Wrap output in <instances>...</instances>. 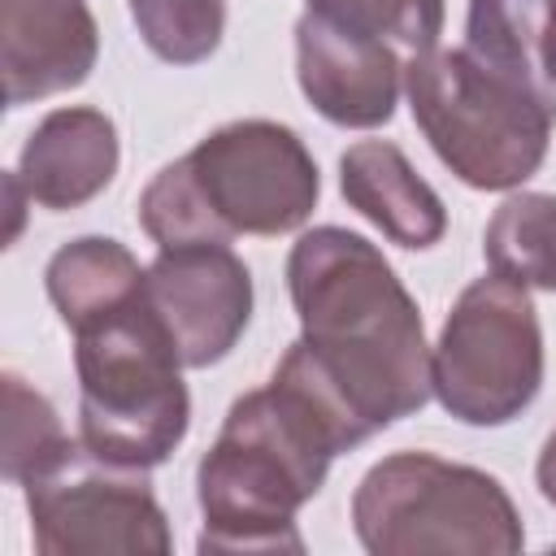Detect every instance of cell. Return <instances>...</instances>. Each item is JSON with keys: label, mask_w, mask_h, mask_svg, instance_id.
Wrapping results in <instances>:
<instances>
[{"label": "cell", "mask_w": 556, "mask_h": 556, "mask_svg": "<svg viewBox=\"0 0 556 556\" xmlns=\"http://www.w3.org/2000/svg\"><path fill=\"white\" fill-rule=\"evenodd\" d=\"M287 291L300 317L295 348L361 439L434 395L421 308L365 235L304 230L287 256Z\"/></svg>", "instance_id": "obj_1"}, {"label": "cell", "mask_w": 556, "mask_h": 556, "mask_svg": "<svg viewBox=\"0 0 556 556\" xmlns=\"http://www.w3.org/2000/svg\"><path fill=\"white\" fill-rule=\"evenodd\" d=\"M361 434L291 343L269 382L239 395L195 469L200 552H304L300 508Z\"/></svg>", "instance_id": "obj_2"}, {"label": "cell", "mask_w": 556, "mask_h": 556, "mask_svg": "<svg viewBox=\"0 0 556 556\" xmlns=\"http://www.w3.org/2000/svg\"><path fill=\"white\" fill-rule=\"evenodd\" d=\"M317 195L321 178L304 139L282 122L243 117L152 174L139 195V226L156 248L287 235L308 222Z\"/></svg>", "instance_id": "obj_3"}, {"label": "cell", "mask_w": 556, "mask_h": 556, "mask_svg": "<svg viewBox=\"0 0 556 556\" xmlns=\"http://www.w3.org/2000/svg\"><path fill=\"white\" fill-rule=\"evenodd\" d=\"M78 369V439L130 469L174 456L191 421L182 356L161 326L148 291L117 313L74 330Z\"/></svg>", "instance_id": "obj_4"}, {"label": "cell", "mask_w": 556, "mask_h": 556, "mask_svg": "<svg viewBox=\"0 0 556 556\" xmlns=\"http://www.w3.org/2000/svg\"><path fill=\"white\" fill-rule=\"evenodd\" d=\"M404 96L434 156L478 191H513L539 174L556 104L486 70L469 48H426L404 65Z\"/></svg>", "instance_id": "obj_5"}, {"label": "cell", "mask_w": 556, "mask_h": 556, "mask_svg": "<svg viewBox=\"0 0 556 556\" xmlns=\"http://www.w3.org/2000/svg\"><path fill=\"white\" fill-rule=\"evenodd\" d=\"M352 530L374 556H513L526 543L500 478L434 452H395L369 465L352 495Z\"/></svg>", "instance_id": "obj_6"}, {"label": "cell", "mask_w": 556, "mask_h": 556, "mask_svg": "<svg viewBox=\"0 0 556 556\" xmlns=\"http://www.w3.org/2000/svg\"><path fill=\"white\" fill-rule=\"evenodd\" d=\"M434 400L465 426H508L543 387V326L530 287L482 274L473 278L430 348Z\"/></svg>", "instance_id": "obj_7"}, {"label": "cell", "mask_w": 556, "mask_h": 556, "mask_svg": "<svg viewBox=\"0 0 556 556\" xmlns=\"http://www.w3.org/2000/svg\"><path fill=\"white\" fill-rule=\"evenodd\" d=\"M148 469L113 465L74 439L43 473L22 482L30 539L43 556H104L139 552L169 556L174 534L156 504Z\"/></svg>", "instance_id": "obj_8"}, {"label": "cell", "mask_w": 556, "mask_h": 556, "mask_svg": "<svg viewBox=\"0 0 556 556\" xmlns=\"http://www.w3.org/2000/svg\"><path fill=\"white\" fill-rule=\"evenodd\" d=\"M143 291L187 369L226 361L252 321V274L230 243L161 248Z\"/></svg>", "instance_id": "obj_9"}, {"label": "cell", "mask_w": 556, "mask_h": 556, "mask_svg": "<svg viewBox=\"0 0 556 556\" xmlns=\"http://www.w3.org/2000/svg\"><path fill=\"white\" fill-rule=\"evenodd\" d=\"M295 78L326 122L374 130L395 117L404 65L387 39L361 35L308 9L295 22Z\"/></svg>", "instance_id": "obj_10"}, {"label": "cell", "mask_w": 556, "mask_h": 556, "mask_svg": "<svg viewBox=\"0 0 556 556\" xmlns=\"http://www.w3.org/2000/svg\"><path fill=\"white\" fill-rule=\"evenodd\" d=\"M4 100L9 109L83 87L100 56L87 0H0Z\"/></svg>", "instance_id": "obj_11"}, {"label": "cell", "mask_w": 556, "mask_h": 556, "mask_svg": "<svg viewBox=\"0 0 556 556\" xmlns=\"http://www.w3.org/2000/svg\"><path fill=\"white\" fill-rule=\"evenodd\" d=\"M122 161L117 126L100 109H52L17 156V178L35 204L65 213L96 200Z\"/></svg>", "instance_id": "obj_12"}, {"label": "cell", "mask_w": 556, "mask_h": 556, "mask_svg": "<svg viewBox=\"0 0 556 556\" xmlns=\"http://www.w3.org/2000/svg\"><path fill=\"white\" fill-rule=\"evenodd\" d=\"M339 191L400 248H434L447 230V208L439 191L387 139H361L339 156Z\"/></svg>", "instance_id": "obj_13"}, {"label": "cell", "mask_w": 556, "mask_h": 556, "mask_svg": "<svg viewBox=\"0 0 556 556\" xmlns=\"http://www.w3.org/2000/svg\"><path fill=\"white\" fill-rule=\"evenodd\" d=\"M465 48L556 104V0H469Z\"/></svg>", "instance_id": "obj_14"}, {"label": "cell", "mask_w": 556, "mask_h": 556, "mask_svg": "<svg viewBox=\"0 0 556 556\" xmlns=\"http://www.w3.org/2000/svg\"><path fill=\"white\" fill-rule=\"evenodd\" d=\"M143 274L148 269L130 256L126 243L104 239V235H83L52 252V261L43 269V287H48L52 308L61 313V321L74 334V330L117 313L122 304H130L143 291Z\"/></svg>", "instance_id": "obj_15"}, {"label": "cell", "mask_w": 556, "mask_h": 556, "mask_svg": "<svg viewBox=\"0 0 556 556\" xmlns=\"http://www.w3.org/2000/svg\"><path fill=\"white\" fill-rule=\"evenodd\" d=\"M482 252L495 274L556 295V195L547 191L508 195L486 222Z\"/></svg>", "instance_id": "obj_16"}, {"label": "cell", "mask_w": 556, "mask_h": 556, "mask_svg": "<svg viewBox=\"0 0 556 556\" xmlns=\"http://www.w3.org/2000/svg\"><path fill=\"white\" fill-rule=\"evenodd\" d=\"M74 439L65 434L52 400L35 391L22 374H4V447H0V473L9 482H30L43 473Z\"/></svg>", "instance_id": "obj_17"}, {"label": "cell", "mask_w": 556, "mask_h": 556, "mask_svg": "<svg viewBox=\"0 0 556 556\" xmlns=\"http://www.w3.org/2000/svg\"><path fill=\"white\" fill-rule=\"evenodd\" d=\"M139 39L169 65H200L226 30V0H126Z\"/></svg>", "instance_id": "obj_18"}, {"label": "cell", "mask_w": 556, "mask_h": 556, "mask_svg": "<svg viewBox=\"0 0 556 556\" xmlns=\"http://www.w3.org/2000/svg\"><path fill=\"white\" fill-rule=\"evenodd\" d=\"M308 9L408 52H426L443 35V0H308Z\"/></svg>", "instance_id": "obj_19"}, {"label": "cell", "mask_w": 556, "mask_h": 556, "mask_svg": "<svg viewBox=\"0 0 556 556\" xmlns=\"http://www.w3.org/2000/svg\"><path fill=\"white\" fill-rule=\"evenodd\" d=\"M4 195H9V235H4V243H17V235H22V217H26V204H35V200H30V191L22 187L17 169H13V174H4Z\"/></svg>", "instance_id": "obj_20"}, {"label": "cell", "mask_w": 556, "mask_h": 556, "mask_svg": "<svg viewBox=\"0 0 556 556\" xmlns=\"http://www.w3.org/2000/svg\"><path fill=\"white\" fill-rule=\"evenodd\" d=\"M534 478H539V491L547 504H556V430L547 434L543 452H539V465H534Z\"/></svg>", "instance_id": "obj_21"}]
</instances>
